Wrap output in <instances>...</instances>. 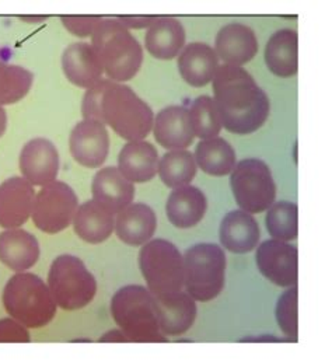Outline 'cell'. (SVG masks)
Wrapping results in <instances>:
<instances>
[{"mask_svg":"<svg viewBox=\"0 0 332 360\" xmlns=\"http://www.w3.org/2000/svg\"><path fill=\"white\" fill-rule=\"evenodd\" d=\"M212 82L213 100L224 129L236 135H250L267 122L269 98L245 69L222 65Z\"/></svg>","mask_w":332,"mask_h":360,"instance_id":"6da1fadb","label":"cell"},{"mask_svg":"<svg viewBox=\"0 0 332 360\" xmlns=\"http://www.w3.org/2000/svg\"><path fill=\"white\" fill-rule=\"evenodd\" d=\"M84 120L108 125L128 142L143 141L153 129L155 114L129 86L113 80H101L83 97Z\"/></svg>","mask_w":332,"mask_h":360,"instance_id":"7a4b0ae2","label":"cell"},{"mask_svg":"<svg viewBox=\"0 0 332 360\" xmlns=\"http://www.w3.org/2000/svg\"><path fill=\"white\" fill-rule=\"evenodd\" d=\"M108 80L124 83L134 79L143 63V49L139 41L115 18H104L91 35Z\"/></svg>","mask_w":332,"mask_h":360,"instance_id":"3957f363","label":"cell"},{"mask_svg":"<svg viewBox=\"0 0 332 360\" xmlns=\"http://www.w3.org/2000/svg\"><path fill=\"white\" fill-rule=\"evenodd\" d=\"M111 314L131 342H167L159 324L156 299L149 289L139 285L120 289L111 300Z\"/></svg>","mask_w":332,"mask_h":360,"instance_id":"277c9868","label":"cell"},{"mask_svg":"<svg viewBox=\"0 0 332 360\" xmlns=\"http://www.w3.org/2000/svg\"><path fill=\"white\" fill-rule=\"evenodd\" d=\"M7 314L27 328H42L56 316V303L48 285L37 275L17 272L3 290Z\"/></svg>","mask_w":332,"mask_h":360,"instance_id":"5b68a950","label":"cell"},{"mask_svg":"<svg viewBox=\"0 0 332 360\" xmlns=\"http://www.w3.org/2000/svg\"><path fill=\"white\" fill-rule=\"evenodd\" d=\"M184 259V286L195 302H210L224 289L226 255L223 248L212 243H200L188 248Z\"/></svg>","mask_w":332,"mask_h":360,"instance_id":"8992f818","label":"cell"},{"mask_svg":"<svg viewBox=\"0 0 332 360\" xmlns=\"http://www.w3.org/2000/svg\"><path fill=\"white\" fill-rule=\"evenodd\" d=\"M48 288L58 307L73 311L90 304L97 293V282L84 262L75 255L53 259L48 274Z\"/></svg>","mask_w":332,"mask_h":360,"instance_id":"52a82bcc","label":"cell"},{"mask_svg":"<svg viewBox=\"0 0 332 360\" xmlns=\"http://www.w3.org/2000/svg\"><path fill=\"white\" fill-rule=\"evenodd\" d=\"M139 268L149 292L156 297L175 295L184 288V259L170 241L156 238L143 244L139 252Z\"/></svg>","mask_w":332,"mask_h":360,"instance_id":"ba28073f","label":"cell"},{"mask_svg":"<svg viewBox=\"0 0 332 360\" xmlns=\"http://www.w3.org/2000/svg\"><path fill=\"white\" fill-rule=\"evenodd\" d=\"M230 174V186L241 210L254 214L269 209L276 196V185L265 162L243 160Z\"/></svg>","mask_w":332,"mask_h":360,"instance_id":"9c48e42d","label":"cell"},{"mask_svg":"<svg viewBox=\"0 0 332 360\" xmlns=\"http://www.w3.org/2000/svg\"><path fill=\"white\" fill-rule=\"evenodd\" d=\"M77 209L79 200L75 191L62 181H53L35 193L31 217L37 229L46 234H56L73 223Z\"/></svg>","mask_w":332,"mask_h":360,"instance_id":"30bf717a","label":"cell"},{"mask_svg":"<svg viewBox=\"0 0 332 360\" xmlns=\"http://www.w3.org/2000/svg\"><path fill=\"white\" fill-rule=\"evenodd\" d=\"M260 272L272 283L281 288L296 286L299 279L298 248L286 241H264L255 254Z\"/></svg>","mask_w":332,"mask_h":360,"instance_id":"8fae6325","label":"cell"},{"mask_svg":"<svg viewBox=\"0 0 332 360\" xmlns=\"http://www.w3.org/2000/svg\"><path fill=\"white\" fill-rule=\"evenodd\" d=\"M69 148L80 166L100 169L110 152V135L106 125L98 121L83 120L72 129Z\"/></svg>","mask_w":332,"mask_h":360,"instance_id":"7c38bea8","label":"cell"},{"mask_svg":"<svg viewBox=\"0 0 332 360\" xmlns=\"http://www.w3.org/2000/svg\"><path fill=\"white\" fill-rule=\"evenodd\" d=\"M59 165L58 149L44 138L30 141L20 153V172L32 186H45L56 181Z\"/></svg>","mask_w":332,"mask_h":360,"instance_id":"4fadbf2b","label":"cell"},{"mask_svg":"<svg viewBox=\"0 0 332 360\" xmlns=\"http://www.w3.org/2000/svg\"><path fill=\"white\" fill-rule=\"evenodd\" d=\"M65 77L80 89H93L104 76L100 58L91 44L76 42L69 45L62 55Z\"/></svg>","mask_w":332,"mask_h":360,"instance_id":"5bb4252c","label":"cell"},{"mask_svg":"<svg viewBox=\"0 0 332 360\" xmlns=\"http://www.w3.org/2000/svg\"><path fill=\"white\" fill-rule=\"evenodd\" d=\"M213 49L224 65L241 68L258 53V39L248 25L230 22L217 32Z\"/></svg>","mask_w":332,"mask_h":360,"instance_id":"9a60e30c","label":"cell"},{"mask_svg":"<svg viewBox=\"0 0 332 360\" xmlns=\"http://www.w3.org/2000/svg\"><path fill=\"white\" fill-rule=\"evenodd\" d=\"M34 186L23 177H13L0 184V227L18 229L32 212Z\"/></svg>","mask_w":332,"mask_h":360,"instance_id":"2e32d148","label":"cell"},{"mask_svg":"<svg viewBox=\"0 0 332 360\" xmlns=\"http://www.w3.org/2000/svg\"><path fill=\"white\" fill-rule=\"evenodd\" d=\"M155 139L160 146L170 150H185L195 139L185 107L171 105L162 110L153 122Z\"/></svg>","mask_w":332,"mask_h":360,"instance_id":"e0dca14e","label":"cell"},{"mask_svg":"<svg viewBox=\"0 0 332 360\" xmlns=\"http://www.w3.org/2000/svg\"><path fill=\"white\" fill-rule=\"evenodd\" d=\"M177 65L185 83L192 87H205L215 77L219 68V58L210 45L192 42L184 46Z\"/></svg>","mask_w":332,"mask_h":360,"instance_id":"ac0fdd59","label":"cell"},{"mask_svg":"<svg viewBox=\"0 0 332 360\" xmlns=\"http://www.w3.org/2000/svg\"><path fill=\"white\" fill-rule=\"evenodd\" d=\"M222 245L234 254H247L258 247L261 230L251 213L233 210L227 213L219 230Z\"/></svg>","mask_w":332,"mask_h":360,"instance_id":"d6986e66","label":"cell"},{"mask_svg":"<svg viewBox=\"0 0 332 360\" xmlns=\"http://www.w3.org/2000/svg\"><path fill=\"white\" fill-rule=\"evenodd\" d=\"M93 200L118 214L134 202L135 185L127 180L118 169H101L93 179L91 184Z\"/></svg>","mask_w":332,"mask_h":360,"instance_id":"ffe728a7","label":"cell"},{"mask_svg":"<svg viewBox=\"0 0 332 360\" xmlns=\"http://www.w3.org/2000/svg\"><path fill=\"white\" fill-rule=\"evenodd\" d=\"M158 217L155 210L146 203H131L121 210L115 220L118 238L132 247L143 245L155 236Z\"/></svg>","mask_w":332,"mask_h":360,"instance_id":"44dd1931","label":"cell"},{"mask_svg":"<svg viewBox=\"0 0 332 360\" xmlns=\"http://www.w3.org/2000/svg\"><path fill=\"white\" fill-rule=\"evenodd\" d=\"M159 162V152L152 143L128 142L120 152L118 170L132 184H143L158 176Z\"/></svg>","mask_w":332,"mask_h":360,"instance_id":"7402d4cb","label":"cell"},{"mask_svg":"<svg viewBox=\"0 0 332 360\" xmlns=\"http://www.w3.org/2000/svg\"><path fill=\"white\" fill-rule=\"evenodd\" d=\"M39 258L38 240L21 229L0 233V262L15 272L31 269Z\"/></svg>","mask_w":332,"mask_h":360,"instance_id":"603a6c76","label":"cell"},{"mask_svg":"<svg viewBox=\"0 0 332 360\" xmlns=\"http://www.w3.org/2000/svg\"><path fill=\"white\" fill-rule=\"evenodd\" d=\"M206 207L205 193L196 186L185 185L175 188L168 196L167 217L178 229H191L203 219Z\"/></svg>","mask_w":332,"mask_h":360,"instance_id":"cb8c5ba5","label":"cell"},{"mask_svg":"<svg viewBox=\"0 0 332 360\" xmlns=\"http://www.w3.org/2000/svg\"><path fill=\"white\" fill-rule=\"evenodd\" d=\"M73 229L83 241L100 244L108 240L115 230V214L91 199L79 206L73 219Z\"/></svg>","mask_w":332,"mask_h":360,"instance_id":"d4e9b609","label":"cell"},{"mask_svg":"<svg viewBox=\"0 0 332 360\" xmlns=\"http://www.w3.org/2000/svg\"><path fill=\"white\" fill-rule=\"evenodd\" d=\"M156 306L160 330L165 335H182L195 323L196 304L186 292L181 290L167 297H159L156 299Z\"/></svg>","mask_w":332,"mask_h":360,"instance_id":"484cf974","label":"cell"},{"mask_svg":"<svg viewBox=\"0 0 332 360\" xmlns=\"http://www.w3.org/2000/svg\"><path fill=\"white\" fill-rule=\"evenodd\" d=\"M268 69L278 77H292L299 69V37L295 30L276 31L265 48Z\"/></svg>","mask_w":332,"mask_h":360,"instance_id":"4316f807","label":"cell"},{"mask_svg":"<svg viewBox=\"0 0 332 360\" xmlns=\"http://www.w3.org/2000/svg\"><path fill=\"white\" fill-rule=\"evenodd\" d=\"M185 44V30L174 17H158L148 28L145 46L148 52L160 60H170L179 55Z\"/></svg>","mask_w":332,"mask_h":360,"instance_id":"83f0119b","label":"cell"},{"mask_svg":"<svg viewBox=\"0 0 332 360\" xmlns=\"http://www.w3.org/2000/svg\"><path fill=\"white\" fill-rule=\"evenodd\" d=\"M195 162L199 169L213 177H224L236 167V152L222 138L200 141L195 149Z\"/></svg>","mask_w":332,"mask_h":360,"instance_id":"f1b7e54d","label":"cell"},{"mask_svg":"<svg viewBox=\"0 0 332 360\" xmlns=\"http://www.w3.org/2000/svg\"><path fill=\"white\" fill-rule=\"evenodd\" d=\"M32 82L34 75L23 66L8 63L0 48V107L23 100L31 90Z\"/></svg>","mask_w":332,"mask_h":360,"instance_id":"f546056e","label":"cell"},{"mask_svg":"<svg viewBox=\"0 0 332 360\" xmlns=\"http://www.w3.org/2000/svg\"><path fill=\"white\" fill-rule=\"evenodd\" d=\"M159 176L168 188L189 185L196 176V162L188 150H171L159 162Z\"/></svg>","mask_w":332,"mask_h":360,"instance_id":"4dcf8cb0","label":"cell"},{"mask_svg":"<svg viewBox=\"0 0 332 360\" xmlns=\"http://www.w3.org/2000/svg\"><path fill=\"white\" fill-rule=\"evenodd\" d=\"M267 229L275 240L292 241L299 234V207L292 202L272 203L267 214Z\"/></svg>","mask_w":332,"mask_h":360,"instance_id":"1f68e13d","label":"cell"},{"mask_svg":"<svg viewBox=\"0 0 332 360\" xmlns=\"http://www.w3.org/2000/svg\"><path fill=\"white\" fill-rule=\"evenodd\" d=\"M189 112L191 125L193 129V135L199 139H212L217 138L220 134L223 125L222 120L217 111V107L215 104V100L209 96L198 97L192 105Z\"/></svg>","mask_w":332,"mask_h":360,"instance_id":"d6a6232c","label":"cell"},{"mask_svg":"<svg viewBox=\"0 0 332 360\" xmlns=\"http://www.w3.org/2000/svg\"><path fill=\"white\" fill-rule=\"evenodd\" d=\"M276 321L285 335L293 338L299 337V323H298V288L292 286L286 290L278 304H276Z\"/></svg>","mask_w":332,"mask_h":360,"instance_id":"836d02e7","label":"cell"},{"mask_svg":"<svg viewBox=\"0 0 332 360\" xmlns=\"http://www.w3.org/2000/svg\"><path fill=\"white\" fill-rule=\"evenodd\" d=\"M104 18L100 15H62L60 21L63 27L76 37H91L94 30Z\"/></svg>","mask_w":332,"mask_h":360,"instance_id":"e575fe53","label":"cell"},{"mask_svg":"<svg viewBox=\"0 0 332 360\" xmlns=\"http://www.w3.org/2000/svg\"><path fill=\"white\" fill-rule=\"evenodd\" d=\"M27 344L31 342V337L27 327L15 321L14 319L0 320V344Z\"/></svg>","mask_w":332,"mask_h":360,"instance_id":"d590c367","label":"cell"},{"mask_svg":"<svg viewBox=\"0 0 332 360\" xmlns=\"http://www.w3.org/2000/svg\"><path fill=\"white\" fill-rule=\"evenodd\" d=\"M159 15H118V20L127 30H142L149 28Z\"/></svg>","mask_w":332,"mask_h":360,"instance_id":"8d00e7d4","label":"cell"},{"mask_svg":"<svg viewBox=\"0 0 332 360\" xmlns=\"http://www.w3.org/2000/svg\"><path fill=\"white\" fill-rule=\"evenodd\" d=\"M100 342H104V344H108V342L125 344V342H131V341H129V338L125 335L124 331H121V330H113V331L106 333V334L100 338Z\"/></svg>","mask_w":332,"mask_h":360,"instance_id":"74e56055","label":"cell"},{"mask_svg":"<svg viewBox=\"0 0 332 360\" xmlns=\"http://www.w3.org/2000/svg\"><path fill=\"white\" fill-rule=\"evenodd\" d=\"M18 18L21 21H25L30 24H37V22H42V21L48 20V15H20Z\"/></svg>","mask_w":332,"mask_h":360,"instance_id":"f35d334b","label":"cell"},{"mask_svg":"<svg viewBox=\"0 0 332 360\" xmlns=\"http://www.w3.org/2000/svg\"><path fill=\"white\" fill-rule=\"evenodd\" d=\"M6 125H7V117H6L3 107H0V138L3 136V134L6 131Z\"/></svg>","mask_w":332,"mask_h":360,"instance_id":"ab89813d","label":"cell"}]
</instances>
